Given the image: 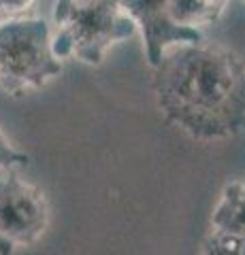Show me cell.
<instances>
[{
	"mask_svg": "<svg viewBox=\"0 0 245 255\" xmlns=\"http://www.w3.org/2000/svg\"><path fill=\"white\" fill-rule=\"evenodd\" d=\"M152 87L160 113L192 138L224 140L245 130V62L218 43L164 51Z\"/></svg>",
	"mask_w": 245,
	"mask_h": 255,
	"instance_id": "obj_1",
	"label": "cell"
},
{
	"mask_svg": "<svg viewBox=\"0 0 245 255\" xmlns=\"http://www.w3.org/2000/svg\"><path fill=\"white\" fill-rule=\"evenodd\" d=\"M137 34L122 0H56L51 45L60 60L100 64L109 47Z\"/></svg>",
	"mask_w": 245,
	"mask_h": 255,
	"instance_id": "obj_2",
	"label": "cell"
},
{
	"mask_svg": "<svg viewBox=\"0 0 245 255\" xmlns=\"http://www.w3.org/2000/svg\"><path fill=\"white\" fill-rule=\"evenodd\" d=\"M62 73L53 53L51 26L41 17H21L0 26V90L21 96Z\"/></svg>",
	"mask_w": 245,
	"mask_h": 255,
	"instance_id": "obj_3",
	"label": "cell"
},
{
	"mask_svg": "<svg viewBox=\"0 0 245 255\" xmlns=\"http://www.w3.org/2000/svg\"><path fill=\"white\" fill-rule=\"evenodd\" d=\"M49 226V202L15 168L0 170V255L34 245Z\"/></svg>",
	"mask_w": 245,
	"mask_h": 255,
	"instance_id": "obj_4",
	"label": "cell"
},
{
	"mask_svg": "<svg viewBox=\"0 0 245 255\" xmlns=\"http://www.w3.org/2000/svg\"><path fill=\"white\" fill-rule=\"evenodd\" d=\"M122 4L143 36L149 66H156L164 51L171 47L196 43L203 38L199 30H190L173 21L169 13V0H122Z\"/></svg>",
	"mask_w": 245,
	"mask_h": 255,
	"instance_id": "obj_5",
	"label": "cell"
},
{
	"mask_svg": "<svg viewBox=\"0 0 245 255\" xmlns=\"http://www.w3.org/2000/svg\"><path fill=\"white\" fill-rule=\"evenodd\" d=\"M213 230L245 236V183H228L213 211Z\"/></svg>",
	"mask_w": 245,
	"mask_h": 255,
	"instance_id": "obj_6",
	"label": "cell"
},
{
	"mask_svg": "<svg viewBox=\"0 0 245 255\" xmlns=\"http://www.w3.org/2000/svg\"><path fill=\"white\" fill-rule=\"evenodd\" d=\"M228 2L231 0H169V13L179 26L201 32L222 17Z\"/></svg>",
	"mask_w": 245,
	"mask_h": 255,
	"instance_id": "obj_7",
	"label": "cell"
},
{
	"mask_svg": "<svg viewBox=\"0 0 245 255\" xmlns=\"http://www.w3.org/2000/svg\"><path fill=\"white\" fill-rule=\"evenodd\" d=\"M201 255H245V236L213 230L205 238Z\"/></svg>",
	"mask_w": 245,
	"mask_h": 255,
	"instance_id": "obj_8",
	"label": "cell"
},
{
	"mask_svg": "<svg viewBox=\"0 0 245 255\" xmlns=\"http://www.w3.org/2000/svg\"><path fill=\"white\" fill-rule=\"evenodd\" d=\"M30 162L28 153H23L17 147H13L9 138L0 132V170L6 168H17V166H26Z\"/></svg>",
	"mask_w": 245,
	"mask_h": 255,
	"instance_id": "obj_9",
	"label": "cell"
},
{
	"mask_svg": "<svg viewBox=\"0 0 245 255\" xmlns=\"http://www.w3.org/2000/svg\"><path fill=\"white\" fill-rule=\"evenodd\" d=\"M36 0H0V26L13 19L28 17V13L34 9Z\"/></svg>",
	"mask_w": 245,
	"mask_h": 255,
	"instance_id": "obj_10",
	"label": "cell"
}]
</instances>
